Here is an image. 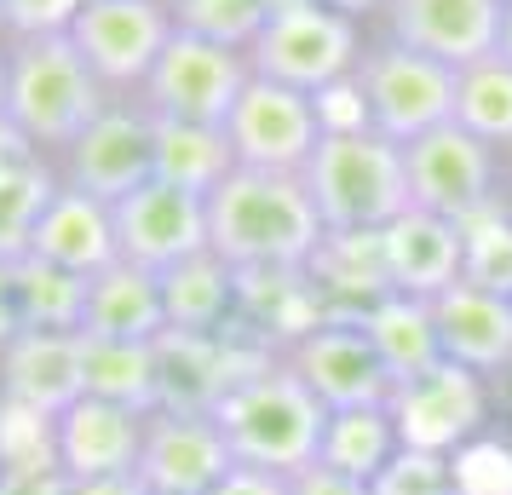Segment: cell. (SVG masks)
I'll use <instances>...</instances> for the list:
<instances>
[{
    "label": "cell",
    "mask_w": 512,
    "mask_h": 495,
    "mask_svg": "<svg viewBox=\"0 0 512 495\" xmlns=\"http://www.w3.org/2000/svg\"><path fill=\"white\" fill-rule=\"evenodd\" d=\"M58 162L29 150L6 121H0V265H18L35 242V225L41 213L52 208L58 196Z\"/></svg>",
    "instance_id": "23"
},
{
    "label": "cell",
    "mask_w": 512,
    "mask_h": 495,
    "mask_svg": "<svg viewBox=\"0 0 512 495\" xmlns=\"http://www.w3.org/2000/svg\"><path fill=\"white\" fill-rule=\"evenodd\" d=\"M357 93H363L369 127L386 133L392 144H409L420 133L443 127V121H455V70L426 58V52H409L392 35L363 47Z\"/></svg>",
    "instance_id": "6"
},
{
    "label": "cell",
    "mask_w": 512,
    "mask_h": 495,
    "mask_svg": "<svg viewBox=\"0 0 512 495\" xmlns=\"http://www.w3.org/2000/svg\"><path fill=\"white\" fill-rule=\"evenodd\" d=\"M403 173H409V208H426L455 225L507 202V156L455 121L403 144Z\"/></svg>",
    "instance_id": "7"
},
{
    "label": "cell",
    "mask_w": 512,
    "mask_h": 495,
    "mask_svg": "<svg viewBox=\"0 0 512 495\" xmlns=\"http://www.w3.org/2000/svg\"><path fill=\"white\" fill-rule=\"evenodd\" d=\"M208 495H288V478L265 467H231Z\"/></svg>",
    "instance_id": "36"
},
{
    "label": "cell",
    "mask_w": 512,
    "mask_h": 495,
    "mask_svg": "<svg viewBox=\"0 0 512 495\" xmlns=\"http://www.w3.org/2000/svg\"><path fill=\"white\" fill-rule=\"evenodd\" d=\"M461 283L512 300V202H495L461 225Z\"/></svg>",
    "instance_id": "31"
},
{
    "label": "cell",
    "mask_w": 512,
    "mask_h": 495,
    "mask_svg": "<svg viewBox=\"0 0 512 495\" xmlns=\"http://www.w3.org/2000/svg\"><path fill=\"white\" fill-rule=\"evenodd\" d=\"M248 81H254L248 52L213 47V41H196V35H173L167 52L156 58V70H150V81L139 87V104L156 121L225 127V116L236 110Z\"/></svg>",
    "instance_id": "11"
},
{
    "label": "cell",
    "mask_w": 512,
    "mask_h": 495,
    "mask_svg": "<svg viewBox=\"0 0 512 495\" xmlns=\"http://www.w3.org/2000/svg\"><path fill=\"white\" fill-rule=\"evenodd\" d=\"M0 398L58 421L87 398V340L81 334H18L0 352Z\"/></svg>",
    "instance_id": "18"
},
{
    "label": "cell",
    "mask_w": 512,
    "mask_h": 495,
    "mask_svg": "<svg viewBox=\"0 0 512 495\" xmlns=\"http://www.w3.org/2000/svg\"><path fill=\"white\" fill-rule=\"evenodd\" d=\"M507 185H512V179H507ZM507 202H512V190H507Z\"/></svg>",
    "instance_id": "43"
},
{
    "label": "cell",
    "mask_w": 512,
    "mask_h": 495,
    "mask_svg": "<svg viewBox=\"0 0 512 495\" xmlns=\"http://www.w3.org/2000/svg\"><path fill=\"white\" fill-rule=\"evenodd\" d=\"M363 329H369L374 352L386 363L392 386L426 375L443 363L438 346V323H432V300H409V294H380L369 311H363Z\"/></svg>",
    "instance_id": "25"
},
{
    "label": "cell",
    "mask_w": 512,
    "mask_h": 495,
    "mask_svg": "<svg viewBox=\"0 0 512 495\" xmlns=\"http://www.w3.org/2000/svg\"><path fill=\"white\" fill-rule=\"evenodd\" d=\"M0 41H6V18H0Z\"/></svg>",
    "instance_id": "42"
},
{
    "label": "cell",
    "mask_w": 512,
    "mask_h": 495,
    "mask_svg": "<svg viewBox=\"0 0 512 495\" xmlns=\"http://www.w3.org/2000/svg\"><path fill=\"white\" fill-rule=\"evenodd\" d=\"M167 12H173L179 35H196V41L236 47V52L254 47L265 18H271L265 0H167Z\"/></svg>",
    "instance_id": "32"
},
{
    "label": "cell",
    "mask_w": 512,
    "mask_h": 495,
    "mask_svg": "<svg viewBox=\"0 0 512 495\" xmlns=\"http://www.w3.org/2000/svg\"><path fill=\"white\" fill-rule=\"evenodd\" d=\"M495 380L472 375L461 363H438L426 375L392 386V409L397 432H403V449H432V455H461L466 444H478L484 432H495Z\"/></svg>",
    "instance_id": "9"
},
{
    "label": "cell",
    "mask_w": 512,
    "mask_h": 495,
    "mask_svg": "<svg viewBox=\"0 0 512 495\" xmlns=\"http://www.w3.org/2000/svg\"><path fill=\"white\" fill-rule=\"evenodd\" d=\"M173 35L179 29H173L167 0H87L81 18L70 24L75 52L87 58V70L110 98H139Z\"/></svg>",
    "instance_id": "8"
},
{
    "label": "cell",
    "mask_w": 512,
    "mask_h": 495,
    "mask_svg": "<svg viewBox=\"0 0 512 495\" xmlns=\"http://www.w3.org/2000/svg\"><path fill=\"white\" fill-rule=\"evenodd\" d=\"M495 52H501V58L512 64V0L501 6V41H495Z\"/></svg>",
    "instance_id": "40"
},
{
    "label": "cell",
    "mask_w": 512,
    "mask_h": 495,
    "mask_svg": "<svg viewBox=\"0 0 512 495\" xmlns=\"http://www.w3.org/2000/svg\"><path fill=\"white\" fill-rule=\"evenodd\" d=\"M300 179H305V190H311V202H317L328 231L374 236L409 208L403 144H392L386 133H374V127L323 133Z\"/></svg>",
    "instance_id": "4"
},
{
    "label": "cell",
    "mask_w": 512,
    "mask_h": 495,
    "mask_svg": "<svg viewBox=\"0 0 512 495\" xmlns=\"http://www.w3.org/2000/svg\"><path fill=\"white\" fill-rule=\"evenodd\" d=\"M455 127L512 156V64L501 52L455 70Z\"/></svg>",
    "instance_id": "29"
},
{
    "label": "cell",
    "mask_w": 512,
    "mask_h": 495,
    "mask_svg": "<svg viewBox=\"0 0 512 495\" xmlns=\"http://www.w3.org/2000/svg\"><path fill=\"white\" fill-rule=\"evenodd\" d=\"M29 254L58 265V271H70V277H98V271H110V265L121 260L110 202H93V196H81V190L58 185L52 208L41 213V225H35Z\"/></svg>",
    "instance_id": "21"
},
{
    "label": "cell",
    "mask_w": 512,
    "mask_h": 495,
    "mask_svg": "<svg viewBox=\"0 0 512 495\" xmlns=\"http://www.w3.org/2000/svg\"><path fill=\"white\" fill-rule=\"evenodd\" d=\"M104 104H110V93L98 87V75L87 70L70 35L6 41V127L29 150L58 162Z\"/></svg>",
    "instance_id": "2"
},
{
    "label": "cell",
    "mask_w": 512,
    "mask_h": 495,
    "mask_svg": "<svg viewBox=\"0 0 512 495\" xmlns=\"http://www.w3.org/2000/svg\"><path fill=\"white\" fill-rule=\"evenodd\" d=\"M231 444L213 415H185V409H150L144 426L139 478L150 495H208L231 472Z\"/></svg>",
    "instance_id": "15"
},
{
    "label": "cell",
    "mask_w": 512,
    "mask_h": 495,
    "mask_svg": "<svg viewBox=\"0 0 512 495\" xmlns=\"http://www.w3.org/2000/svg\"><path fill=\"white\" fill-rule=\"evenodd\" d=\"M58 179L81 196L116 208L144 179H156V116L139 98H110L87 121V133L58 156Z\"/></svg>",
    "instance_id": "10"
},
{
    "label": "cell",
    "mask_w": 512,
    "mask_h": 495,
    "mask_svg": "<svg viewBox=\"0 0 512 495\" xmlns=\"http://www.w3.org/2000/svg\"><path fill=\"white\" fill-rule=\"evenodd\" d=\"M213 421L225 432L236 467H265V472H282L288 478V472H300L317 461L328 409L305 392V380L288 363L265 357L254 375H242L219 398Z\"/></svg>",
    "instance_id": "3"
},
{
    "label": "cell",
    "mask_w": 512,
    "mask_h": 495,
    "mask_svg": "<svg viewBox=\"0 0 512 495\" xmlns=\"http://www.w3.org/2000/svg\"><path fill=\"white\" fill-rule=\"evenodd\" d=\"M18 334H24V323H18V300H12V265H0V352Z\"/></svg>",
    "instance_id": "37"
},
{
    "label": "cell",
    "mask_w": 512,
    "mask_h": 495,
    "mask_svg": "<svg viewBox=\"0 0 512 495\" xmlns=\"http://www.w3.org/2000/svg\"><path fill=\"white\" fill-rule=\"evenodd\" d=\"M162 306L167 334H231L242 306V271L219 254H190L185 265L162 271Z\"/></svg>",
    "instance_id": "24"
},
{
    "label": "cell",
    "mask_w": 512,
    "mask_h": 495,
    "mask_svg": "<svg viewBox=\"0 0 512 495\" xmlns=\"http://www.w3.org/2000/svg\"><path fill=\"white\" fill-rule=\"evenodd\" d=\"M277 363H288L305 380V392L334 409H363V403L392 398V375L374 352L363 317H317L305 334H294L277 352Z\"/></svg>",
    "instance_id": "12"
},
{
    "label": "cell",
    "mask_w": 512,
    "mask_h": 495,
    "mask_svg": "<svg viewBox=\"0 0 512 495\" xmlns=\"http://www.w3.org/2000/svg\"><path fill=\"white\" fill-rule=\"evenodd\" d=\"M432 323H438L443 363H461V369H472L484 380L512 375V300L507 294L455 283L432 300Z\"/></svg>",
    "instance_id": "19"
},
{
    "label": "cell",
    "mask_w": 512,
    "mask_h": 495,
    "mask_svg": "<svg viewBox=\"0 0 512 495\" xmlns=\"http://www.w3.org/2000/svg\"><path fill=\"white\" fill-rule=\"evenodd\" d=\"M236 173L231 139L225 127H202V121H156V179L196 196H213Z\"/></svg>",
    "instance_id": "27"
},
{
    "label": "cell",
    "mask_w": 512,
    "mask_h": 495,
    "mask_svg": "<svg viewBox=\"0 0 512 495\" xmlns=\"http://www.w3.org/2000/svg\"><path fill=\"white\" fill-rule=\"evenodd\" d=\"M380 265H386L392 294L438 300L443 288L461 283V225L426 208H403L380 231Z\"/></svg>",
    "instance_id": "20"
},
{
    "label": "cell",
    "mask_w": 512,
    "mask_h": 495,
    "mask_svg": "<svg viewBox=\"0 0 512 495\" xmlns=\"http://www.w3.org/2000/svg\"><path fill=\"white\" fill-rule=\"evenodd\" d=\"M87 0H0L6 41H35V35H70Z\"/></svg>",
    "instance_id": "34"
},
{
    "label": "cell",
    "mask_w": 512,
    "mask_h": 495,
    "mask_svg": "<svg viewBox=\"0 0 512 495\" xmlns=\"http://www.w3.org/2000/svg\"><path fill=\"white\" fill-rule=\"evenodd\" d=\"M397 455H403V432H397V421H392V409H386V403L334 409L328 426H323V449H317V461H323V467L351 472V478H363V484H374Z\"/></svg>",
    "instance_id": "26"
},
{
    "label": "cell",
    "mask_w": 512,
    "mask_h": 495,
    "mask_svg": "<svg viewBox=\"0 0 512 495\" xmlns=\"http://www.w3.org/2000/svg\"><path fill=\"white\" fill-rule=\"evenodd\" d=\"M144 426H150V415H139V409H121V403H104V398H81L52 421V461H58V472L70 484L127 478V472H139Z\"/></svg>",
    "instance_id": "16"
},
{
    "label": "cell",
    "mask_w": 512,
    "mask_h": 495,
    "mask_svg": "<svg viewBox=\"0 0 512 495\" xmlns=\"http://www.w3.org/2000/svg\"><path fill=\"white\" fill-rule=\"evenodd\" d=\"M225 139H231L236 167H265V173H305L311 150L323 139V121H317V98L294 93L282 81L254 75L236 110L225 116Z\"/></svg>",
    "instance_id": "13"
},
{
    "label": "cell",
    "mask_w": 512,
    "mask_h": 495,
    "mask_svg": "<svg viewBox=\"0 0 512 495\" xmlns=\"http://www.w3.org/2000/svg\"><path fill=\"white\" fill-rule=\"evenodd\" d=\"M0 121H6V41H0Z\"/></svg>",
    "instance_id": "41"
},
{
    "label": "cell",
    "mask_w": 512,
    "mask_h": 495,
    "mask_svg": "<svg viewBox=\"0 0 512 495\" xmlns=\"http://www.w3.org/2000/svg\"><path fill=\"white\" fill-rule=\"evenodd\" d=\"M110 213H116V248L127 265H144L162 277L173 265H185L190 254H208V196H196V190L144 179Z\"/></svg>",
    "instance_id": "14"
},
{
    "label": "cell",
    "mask_w": 512,
    "mask_h": 495,
    "mask_svg": "<svg viewBox=\"0 0 512 495\" xmlns=\"http://www.w3.org/2000/svg\"><path fill=\"white\" fill-rule=\"evenodd\" d=\"M363 47L369 41H363L357 18H340V12H328L317 0H300V6H282V12L265 18L259 41L248 47V70L317 98L357 75Z\"/></svg>",
    "instance_id": "5"
},
{
    "label": "cell",
    "mask_w": 512,
    "mask_h": 495,
    "mask_svg": "<svg viewBox=\"0 0 512 495\" xmlns=\"http://www.w3.org/2000/svg\"><path fill=\"white\" fill-rule=\"evenodd\" d=\"M64 495H150V490H144L139 472H127V478H87V484H70Z\"/></svg>",
    "instance_id": "38"
},
{
    "label": "cell",
    "mask_w": 512,
    "mask_h": 495,
    "mask_svg": "<svg viewBox=\"0 0 512 495\" xmlns=\"http://www.w3.org/2000/svg\"><path fill=\"white\" fill-rule=\"evenodd\" d=\"M317 6H328V12H340V18H369V12H386V0H317Z\"/></svg>",
    "instance_id": "39"
},
{
    "label": "cell",
    "mask_w": 512,
    "mask_h": 495,
    "mask_svg": "<svg viewBox=\"0 0 512 495\" xmlns=\"http://www.w3.org/2000/svg\"><path fill=\"white\" fill-rule=\"evenodd\" d=\"M288 495H374V484L351 478V472H334V467H323V461H311V467L288 472Z\"/></svg>",
    "instance_id": "35"
},
{
    "label": "cell",
    "mask_w": 512,
    "mask_h": 495,
    "mask_svg": "<svg viewBox=\"0 0 512 495\" xmlns=\"http://www.w3.org/2000/svg\"><path fill=\"white\" fill-rule=\"evenodd\" d=\"M12 300H18V323L24 334H81V317H87V277H70L58 265L24 260L12 265Z\"/></svg>",
    "instance_id": "28"
},
{
    "label": "cell",
    "mask_w": 512,
    "mask_h": 495,
    "mask_svg": "<svg viewBox=\"0 0 512 495\" xmlns=\"http://www.w3.org/2000/svg\"><path fill=\"white\" fill-rule=\"evenodd\" d=\"M501 6L507 0H386V35L449 70H466L495 52Z\"/></svg>",
    "instance_id": "17"
},
{
    "label": "cell",
    "mask_w": 512,
    "mask_h": 495,
    "mask_svg": "<svg viewBox=\"0 0 512 495\" xmlns=\"http://www.w3.org/2000/svg\"><path fill=\"white\" fill-rule=\"evenodd\" d=\"M374 495H461V478H455V455L403 449L392 467L374 478Z\"/></svg>",
    "instance_id": "33"
},
{
    "label": "cell",
    "mask_w": 512,
    "mask_h": 495,
    "mask_svg": "<svg viewBox=\"0 0 512 495\" xmlns=\"http://www.w3.org/2000/svg\"><path fill=\"white\" fill-rule=\"evenodd\" d=\"M87 398H104V403H121V409L150 415L162 403V392H156V346L87 340Z\"/></svg>",
    "instance_id": "30"
},
{
    "label": "cell",
    "mask_w": 512,
    "mask_h": 495,
    "mask_svg": "<svg viewBox=\"0 0 512 495\" xmlns=\"http://www.w3.org/2000/svg\"><path fill=\"white\" fill-rule=\"evenodd\" d=\"M87 340H121V346H156L167 334V306H162V277L144 265L116 260L110 271L87 277Z\"/></svg>",
    "instance_id": "22"
},
{
    "label": "cell",
    "mask_w": 512,
    "mask_h": 495,
    "mask_svg": "<svg viewBox=\"0 0 512 495\" xmlns=\"http://www.w3.org/2000/svg\"><path fill=\"white\" fill-rule=\"evenodd\" d=\"M323 236L328 225L300 173L236 167L208 196V248L236 271H305Z\"/></svg>",
    "instance_id": "1"
}]
</instances>
